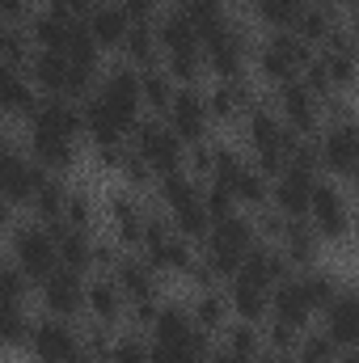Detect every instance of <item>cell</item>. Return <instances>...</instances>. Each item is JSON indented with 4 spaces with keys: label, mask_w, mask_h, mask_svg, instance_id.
<instances>
[{
    "label": "cell",
    "mask_w": 359,
    "mask_h": 363,
    "mask_svg": "<svg viewBox=\"0 0 359 363\" xmlns=\"http://www.w3.org/2000/svg\"><path fill=\"white\" fill-rule=\"evenodd\" d=\"M254 241H263L258 228H254V220H250L245 211H228L224 220H211L199 258L211 267L216 279H233L237 267H241V258H245V250H250Z\"/></svg>",
    "instance_id": "1"
},
{
    "label": "cell",
    "mask_w": 359,
    "mask_h": 363,
    "mask_svg": "<svg viewBox=\"0 0 359 363\" xmlns=\"http://www.w3.org/2000/svg\"><path fill=\"white\" fill-rule=\"evenodd\" d=\"M26 81L34 85L38 97H81L97 85V68L72 64L64 51H30L26 60Z\"/></svg>",
    "instance_id": "2"
},
{
    "label": "cell",
    "mask_w": 359,
    "mask_h": 363,
    "mask_svg": "<svg viewBox=\"0 0 359 363\" xmlns=\"http://www.w3.org/2000/svg\"><path fill=\"white\" fill-rule=\"evenodd\" d=\"M245 144H250V165L263 169L267 178H275L287 165V152L296 144V135L279 123V114L270 106H250L245 110Z\"/></svg>",
    "instance_id": "3"
},
{
    "label": "cell",
    "mask_w": 359,
    "mask_h": 363,
    "mask_svg": "<svg viewBox=\"0 0 359 363\" xmlns=\"http://www.w3.org/2000/svg\"><path fill=\"white\" fill-rule=\"evenodd\" d=\"M199 55H203V72H211L216 81H241L250 68V34L233 21H220L216 30H207L199 38Z\"/></svg>",
    "instance_id": "4"
},
{
    "label": "cell",
    "mask_w": 359,
    "mask_h": 363,
    "mask_svg": "<svg viewBox=\"0 0 359 363\" xmlns=\"http://www.w3.org/2000/svg\"><path fill=\"white\" fill-rule=\"evenodd\" d=\"M313 152H317V174H330L334 182H351L359 165V131L355 118H330L317 135H313Z\"/></svg>",
    "instance_id": "5"
},
{
    "label": "cell",
    "mask_w": 359,
    "mask_h": 363,
    "mask_svg": "<svg viewBox=\"0 0 359 363\" xmlns=\"http://www.w3.org/2000/svg\"><path fill=\"white\" fill-rule=\"evenodd\" d=\"M131 152L153 169V178H161V174H174V169H182L186 165V144H182L178 135L161 123V118H140L131 131Z\"/></svg>",
    "instance_id": "6"
},
{
    "label": "cell",
    "mask_w": 359,
    "mask_h": 363,
    "mask_svg": "<svg viewBox=\"0 0 359 363\" xmlns=\"http://www.w3.org/2000/svg\"><path fill=\"white\" fill-rule=\"evenodd\" d=\"M309 55H313V47H304L292 30H270V38L250 55V60H254V68H258L263 81L283 85V81H296V77L304 72Z\"/></svg>",
    "instance_id": "7"
},
{
    "label": "cell",
    "mask_w": 359,
    "mask_h": 363,
    "mask_svg": "<svg viewBox=\"0 0 359 363\" xmlns=\"http://www.w3.org/2000/svg\"><path fill=\"white\" fill-rule=\"evenodd\" d=\"M9 262L26 274L30 283H43L47 274L60 267L51 228H47V224H38V220H34V224L13 228V241H9Z\"/></svg>",
    "instance_id": "8"
},
{
    "label": "cell",
    "mask_w": 359,
    "mask_h": 363,
    "mask_svg": "<svg viewBox=\"0 0 359 363\" xmlns=\"http://www.w3.org/2000/svg\"><path fill=\"white\" fill-rule=\"evenodd\" d=\"M136 250H140V258H144L157 274H165V271L182 274L186 262L194 258L190 241L170 228V220H161V216H153V211H148V220H144V233H140V245H136Z\"/></svg>",
    "instance_id": "9"
},
{
    "label": "cell",
    "mask_w": 359,
    "mask_h": 363,
    "mask_svg": "<svg viewBox=\"0 0 359 363\" xmlns=\"http://www.w3.org/2000/svg\"><path fill=\"white\" fill-rule=\"evenodd\" d=\"M304 220H309V228L321 237V245H326V241H347V233H351V203H347L343 186H338V182H326V178L313 182Z\"/></svg>",
    "instance_id": "10"
},
{
    "label": "cell",
    "mask_w": 359,
    "mask_h": 363,
    "mask_svg": "<svg viewBox=\"0 0 359 363\" xmlns=\"http://www.w3.org/2000/svg\"><path fill=\"white\" fill-rule=\"evenodd\" d=\"M275 114H279V123H283L292 135H300V140H313V135L321 131V97L309 89L300 77L275 85Z\"/></svg>",
    "instance_id": "11"
},
{
    "label": "cell",
    "mask_w": 359,
    "mask_h": 363,
    "mask_svg": "<svg viewBox=\"0 0 359 363\" xmlns=\"http://www.w3.org/2000/svg\"><path fill=\"white\" fill-rule=\"evenodd\" d=\"M26 351L34 363H81V334L64 317H43L26 334Z\"/></svg>",
    "instance_id": "12"
},
{
    "label": "cell",
    "mask_w": 359,
    "mask_h": 363,
    "mask_svg": "<svg viewBox=\"0 0 359 363\" xmlns=\"http://www.w3.org/2000/svg\"><path fill=\"white\" fill-rule=\"evenodd\" d=\"M93 97L131 131L136 123H140V110H144V101H140V72L131 68V64H114L101 81H97V89Z\"/></svg>",
    "instance_id": "13"
},
{
    "label": "cell",
    "mask_w": 359,
    "mask_h": 363,
    "mask_svg": "<svg viewBox=\"0 0 359 363\" xmlns=\"http://www.w3.org/2000/svg\"><path fill=\"white\" fill-rule=\"evenodd\" d=\"M165 127L178 135L182 144H199V140H207L211 118H207L203 89H194V85H182V89H174L170 106H165Z\"/></svg>",
    "instance_id": "14"
},
{
    "label": "cell",
    "mask_w": 359,
    "mask_h": 363,
    "mask_svg": "<svg viewBox=\"0 0 359 363\" xmlns=\"http://www.w3.org/2000/svg\"><path fill=\"white\" fill-rule=\"evenodd\" d=\"M38 291H43V308H47V317H64V321H72L77 313H85V274L81 271L55 267V271L38 283Z\"/></svg>",
    "instance_id": "15"
},
{
    "label": "cell",
    "mask_w": 359,
    "mask_h": 363,
    "mask_svg": "<svg viewBox=\"0 0 359 363\" xmlns=\"http://www.w3.org/2000/svg\"><path fill=\"white\" fill-rule=\"evenodd\" d=\"M26 123H30V131L60 135V140H72V144H81V135H85L81 106L72 97H38V106H34V114Z\"/></svg>",
    "instance_id": "16"
},
{
    "label": "cell",
    "mask_w": 359,
    "mask_h": 363,
    "mask_svg": "<svg viewBox=\"0 0 359 363\" xmlns=\"http://www.w3.org/2000/svg\"><path fill=\"white\" fill-rule=\"evenodd\" d=\"M313 304H309V296H304V287H300V279H296V271L287 274V279H279L275 287H270L267 296V317L270 321H279V325H292L296 334L313 321Z\"/></svg>",
    "instance_id": "17"
},
{
    "label": "cell",
    "mask_w": 359,
    "mask_h": 363,
    "mask_svg": "<svg viewBox=\"0 0 359 363\" xmlns=\"http://www.w3.org/2000/svg\"><path fill=\"white\" fill-rule=\"evenodd\" d=\"M43 182V169L26 157V152H17L13 144H4L0 148V194L17 207V203H30V194H34V186Z\"/></svg>",
    "instance_id": "18"
},
{
    "label": "cell",
    "mask_w": 359,
    "mask_h": 363,
    "mask_svg": "<svg viewBox=\"0 0 359 363\" xmlns=\"http://www.w3.org/2000/svg\"><path fill=\"white\" fill-rule=\"evenodd\" d=\"M106 274L118 283V291H123L127 304H148V300H157V291H161L157 271H153L140 254H118V262H114Z\"/></svg>",
    "instance_id": "19"
},
{
    "label": "cell",
    "mask_w": 359,
    "mask_h": 363,
    "mask_svg": "<svg viewBox=\"0 0 359 363\" xmlns=\"http://www.w3.org/2000/svg\"><path fill=\"white\" fill-rule=\"evenodd\" d=\"M292 267H287V258L279 254V245L275 241H254L250 250H245V258H241V267H237V279H245V283H254V287H263L270 291L279 279H287Z\"/></svg>",
    "instance_id": "20"
},
{
    "label": "cell",
    "mask_w": 359,
    "mask_h": 363,
    "mask_svg": "<svg viewBox=\"0 0 359 363\" xmlns=\"http://www.w3.org/2000/svg\"><path fill=\"white\" fill-rule=\"evenodd\" d=\"M321 334L338 347V351H351L359 342V304L351 296V287H343L326 308H321Z\"/></svg>",
    "instance_id": "21"
},
{
    "label": "cell",
    "mask_w": 359,
    "mask_h": 363,
    "mask_svg": "<svg viewBox=\"0 0 359 363\" xmlns=\"http://www.w3.org/2000/svg\"><path fill=\"white\" fill-rule=\"evenodd\" d=\"M26 26H30V30H26L30 47H38V51H64V43H68V34H72L77 17L47 0L43 9H34V13H30V21H26Z\"/></svg>",
    "instance_id": "22"
},
{
    "label": "cell",
    "mask_w": 359,
    "mask_h": 363,
    "mask_svg": "<svg viewBox=\"0 0 359 363\" xmlns=\"http://www.w3.org/2000/svg\"><path fill=\"white\" fill-rule=\"evenodd\" d=\"M275 245H279V254L287 258V267L296 271H304V267H313L317 262V254H321V237L309 228V220L300 216V220H283L279 224V233H275Z\"/></svg>",
    "instance_id": "23"
},
{
    "label": "cell",
    "mask_w": 359,
    "mask_h": 363,
    "mask_svg": "<svg viewBox=\"0 0 359 363\" xmlns=\"http://www.w3.org/2000/svg\"><path fill=\"white\" fill-rule=\"evenodd\" d=\"M81 21H85L89 38L97 43V51H118L123 34H127V26H131V17L123 13L118 0H93V9L81 17Z\"/></svg>",
    "instance_id": "24"
},
{
    "label": "cell",
    "mask_w": 359,
    "mask_h": 363,
    "mask_svg": "<svg viewBox=\"0 0 359 363\" xmlns=\"http://www.w3.org/2000/svg\"><path fill=\"white\" fill-rule=\"evenodd\" d=\"M85 313H89V321L97 325H118L123 321V313H127V300H123V291H118V283L110 279V274H93L89 283H85Z\"/></svg>",
    "instance_id": "25"
},
{
    "label": "cell",
    "mask_w": 359,
    "mask_h": 363,
    "mask_svg": "<svg viewBox=\"0 0 359 363\" xmlns=\"http://www.w3.org/2000/svg\"><path fill=\"white\" fill-rule=\"evenodd\" d=\"M203 101H207V118L211 123H237L254 106V89L245 81H216L203 93Z\"/></svg>",
    "instance_id": "26"
},
{
    "label": "cell",
    "mask_w": 359,
    "mask_h": 363,
    "mask_svg": "<svg viewBox=\"0 0 359 363\" xmlns=\"http://www.w3.org/2000/svg\"><path fill=\"white\" fill-rule=\"evenodd\" d=\"M106 220H110V233H114V241H123V245H140V233H144V220H148V211L136 203V194L131 190H114L110 194V203H106Z\"/></svg>",
    "instance_id": "27"
},
{
    "label": "cell",
    "mask_w": 359,
    "mask_h": 363,
    "mask_svg": "<svg viewBox=\"0 0 359 363\" xmlns=\"http://www.w3.org/2000/svg\"><path fill=\"white\" fill-rule=\"evenodd\" d=\"M43 174H68L81 157V148L72 140H60V135H43V131H30V152H26Z\"/></svg>",
    "instance_id": "28"
},
{
    "label": "cell",
    "mask_w": 359,
    "mask_h": 363,
    "mask_svg": "<svg viewBox=\"0 0 359 363\" xmlns=\"http://www.w3.org/2000/svg\"><path fill=\"white\" fill-rule=\"evenodd\" d=\"M267 296L263 287H254V283H245V279H228V287H224V304H228V317L233 321H250V325H263L267 321Z\"/></svg>",
    "instance_id": "29"
},
{
    "label": "cell",
    "mask_w": 359,
    "mask_h": 363,
    "mask_svg": "<svg viewBox=\"0 0 359 363\" xmlns=\"http://www.w3.org/2000/svg\"><path fill=\"white\" fill-rule=\"evenodd\" d=\"M38 106V93L34 85L21 77V68L4 64L0 60V114H13V118H30Z\"/></svg>",
    "instance_id": "30"
},
{
    "label": "cell",
    "mask_w": 359,
    "mask_h": 363,
    "mask_svg": "<svg viewBox=\"0 0 359 363\" xmlns=\"http://www.w3.org/2000/svg\"><path fill=\"white\" fill-rule=\"evenodd\" d=\"M51 237H55V258L60 267L68 271H93V233L85 228H68V224H51Z\"/></svg>",
    "instance_id": "31"
},
{
    "label": "cell",
    "mask_w": 359,
    "mask_h": 363,
    "mask_svg": "<svg viewBox=\"0 0 359 363\" xmlns=\"http://www.w3.org/2000/svg\"><path fill=\"white\" fill-rule=\"evenodd\" d=\"M153 30H157V51L161 55H170V51H199V30L186 21L182 9H165L153 21Z\"/></svg>",
    "instance_id": "32"
},
{
    "label": "cell",
    "mask_w": 359,
    "mask_h": 363,
    "mask_svg": "<svg viewBox=\"0 0 359 363\" xmlns=\"http://www.w3.org/2000/svg\"><path fill=\"white\" fill-rule=\"evenodd\" d=\"M186 308H190V321H194V330H203L207 338H216V334H220V330L233 321V317H228V304H224V291H220V287H203V291H199V296H194Z\"/></svg>",
    "instance_id": "33"
},
{
    "label": "cell",
    "mask_w": 359,
    "mask_h": 363,
    "mask_svg": "<svg viewBox=\"0 0 359 363\" xmlns=\"http://www.w3.org/2000/svg\"><path fill=\"white\" fill-rule=\"evenodd\" d=\"M118 51H123V60L131 64V68H148V64H161L157 55V30H153V21H131L127 26V34H123V43H118Z\"/></svg>",
    "instance_id": "34"
},
{
    "label": "cell",
    "mask_w": 359,
    "mask_h": 363,
    "mask_svg": "<svg viewBox=\"0 0 359 363\" xmlns=\"http://www.w3.org/2000/svg\"><path fill=\"white\" fill-rule=\"evenodd\" d=\"M64 199H68V186L55 178V174H43V182L34 186V194H30V207H34V216H38V224H60V216H64Z\"/></svg>",
    "instance_id": "35"
},
{
    "label": "cell",
    "mask_w": 359,
    "mask_h": 363,
    "mask_svg": "<svg viewBox=\"0 0 359 363\" xmlns=\"http://www.w3.org/2000/svg\"><path fill=\"white\" fill-rule=\"evenodd\" d=\"M296 279H300V287H304V296H309V304H313L317 313H321V308L343 291V287H347V283L330 271V267H317V262H313V267H304Z\"/></svg>",
    "instance_id": "36"
},
{
    "label": "cell",
    "mask_w": 359,
    "mask_h": 363,
    "mask_svg": "<svg viewBox=\"0 0 359 363\" xmlns=\"http://www.w3.org/2000/svg\"><path fill=\"white\" fill-rule=\"evenodd\" d=\"M220 338H224V351L228 355H237V359L254 363L263 355V334H258V325H250V321H228L224 330H220Z\"/></svg>",
    "instance_id": "37"
},
{
    "label": "cell",
    "mask_w": 359,
    "mask_h": 363,
    "mask_svg": "<svg viewBox=\"0 0 359 363\" xmlns=\"http://www.w3.org/2000/svg\"><path fill=\"white\" fill-rule=\"evenodd\" d=\"M136 72H140V101H144L148 110L165 114V106H170V97H174V81L165 77V68H161V64H148V68H136Z\"/></svg>",
    "instance_id": "38"
},
{
    "label": "cell",
    "mask_w": 359,
    "mask_h": 363,
    "mask_svg": "<svg viewBox=\"0 0 359 363\" xmlns=\"http://www.w3.org/2000/svg\"><path fill=\"white\" fill-rule=\"evenodd\" d=\"M338 359V347L321 334V330H300L296 347H292V363H334Z\"/></svg>",
    "instance_id": "39"
},
{
    "label": "cell",
    "mask_w": 359,
    "mask_h": 363,
    "mask_svg": "<svg viewBox=\"0 0 359 363\" xmlns=\"http://www.w3.org/2000/svg\"><path fill=\"white\" fill-rule=\"evenodd\" d=\"M178 9L186 13V21L199 30V38H203L207 30H216L220 21H228V13H224V0H178Z\"/></svg>",
    "instance_id": "40"
},
{
    "label": "cell",
    "mask_w": 359,
    "mask_h": 363,
    "mask_svg": "<svg viewBox=\"0 0 359 363\" xmlns=\"http://www.w3.org/2000/svg\"><path fill=\"white\" fill-rule=\"evenodd\" d=\"M60 224H68V228H85V233H93V224H97V203H93V194H89V190H68Z\"/></svg>",
    "instance_id": "41"
},
{
    "label": "cell",
    "mask_w": 359,
    "mask_h": 363,
    "mask_svg": "<svg viewBox=\"0 0 359 363\" xmlns=\"http://www.w3.org/2000/svg\"><path fill=\"white\" fill-rule=\"evenodd\" d=\"M161 68H165L170 81L194 85V81L203 77V55H199V51H170V55H161Z\"/></svg>",
    "instance_id": "42"
},
{
    "label": "cell",
    "mask_w": 359,
    "mask_h": 363,
    "mask_svg": "<svg viewBox=\"0 0 359 363\" xmlns=\"http://www.w3.org/2000/svg\"><path fill=\"white\" fill-rule=\"evenodd\" d=\"M300 9H304V0H254L258 21L270 26V30H292V21H296Z\"/></svg>",
    "instance_id": "43"
},
{
    "label": "cell",
    "mask_w": 359,
    "mask_h": 363,
    "mask_svg": "<svg viewBox=\"0 0 359 363\" xmlns=\"http://www.w3.org/2000/svg\"><path fill=\"white\" fill-rule=\"evenodd\" d=\"M106 363H148V338H140L136 330L114 334V338H110V355H106Z\"/></svg>",
    "instance_id": "44"
},
{
    "label": "cell",
    "mask_w": 359,
    "mask_h": 363,
    "mask_svg": "<svg viewBox=\"0 0 359 363\" xmlns=\"http://www.w3.org/2000/svg\"><path fill=\"white\" fill-rule=\"evenodd\" d=\"M30 291V279L17 271L13 262H0V308H21Z\"/></svg>",
    "instance_id": "45"
},
{
    "label": "cell",
    "mask_w": 359,
    "mask_h": 363,
    "mask_svg": "<svg viewBox=\"0 0 359 363\" xmlns=\"http://www.w3.org/2000/svg\"><path fill=\"white\" fill-rule=\"evenodd\" d=\"M114 178L127 182V190H144V186H153V169L131 152V148H123V157H118V169H114Z\"/></svg>",
    "instance_id": "46"
},
{
    "label": "cell",
    "mask_w": 359,
    "mask_h": 363,
    "mask_svg": "<svg viewBox=\"0 0 359 363\" xmlns=\"http://www.w3.org/2000/svg\"><path fill=\"white\" fill-rule=\"evenodd\" d=\"M30 13H34V4H30V0H0V17H4L9 26L30 21Z\"/></svg>",
    "instance_id": "47"
},
{
    "label": "cell",
    "mask_w": 359,
    "mask_h": 363,
    "mask_svg": "<svg viewBox=\"0 0 359 363\" xmlns=\"http://www.w3.org/2000/svg\"><path fill=\"white\" fill-rule=\"evenodd\" d=\"M51 4H60L64 13H72V17H85L93 9V0H51Z\"/></svg>",
    "instance_id": "48"
},
{
    "label": "cell",
    "mask_w": 359,
    "mask_h": 363,
    "mask_svg": "<svg viewBox=\"0 0 359 363\" xmlns=\"http://www.w3.org/2000/svg\"><path fill=\"white\" fill-rule=\"evenodd\" d=\"M203 363H245V359H237V355H228V351L220 347V351H211V355H207Z\"/></svg>",
    "instance_id": "49"
},
{
    "label": "cell",
    "mask_w": 359,
    "mask_h": 363,
    "mask_svg": "<svg viewBox=\"0 0 359 363\" xmlns=\"http://www.w3.org/2000/svg\"><path fill=\"white\" fill-rule=\"evenodd\" d=\"M254 363H292V355H283V351H263Z\"/></svg>",
    "instance_id": "50"
},
{
    "label": "cell",
    "mask_w": 359,
    "mask_h": 363,
    "mask_svg": "<svg viewBox=\"0 0 359 363\" xmlns=\"http://www.w3.org/2000/svg\"><path fill=\"white\" fill-rule=\"evenodd\" d=\"M9 224H13V203L0 194V228H9Z\"/></svg>",
    "instance_id": "51"
},
{
    "label": "cell",
    "mask_w": 359,
    "mask_h": 363,
    "mask_svg": "<svg viewBox=\"0 0 359 363\" xmlns=\"http://www.w3.org/2000/svg\"><path fill=\"white\" fill-rule=\"evenodd\" d=\"M334 363H359L355 359V347H351V351H338V359H334Z\"/></svg>",
    "instance_id": "52"
},
{
    "label": "cell",
    "mask_w": 359,
    "mask_h": 363,
    "mask_svg": "<svg viewBox=\"0 0 359 363\" xmlns=\"http://www.w3.org/2000/svg\"><path fill=\"white\" fill-rule=\"evenodd\" d=\"M338 4H343V0H338Z\"/></svg>",
    "instance_id": "53"
}]
</instances>
